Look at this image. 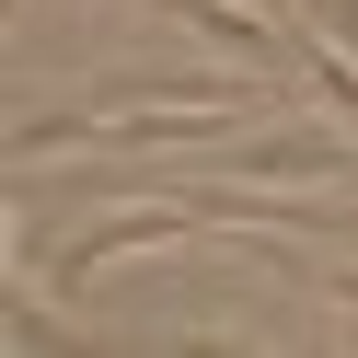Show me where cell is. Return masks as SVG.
<instances>
[{
  "label": "cell",
  "mask_w": 358,
  "mask_h": 358,
  "mask_svg": "<svg viewBox=\"0 0 358 358\" xmlns=\"http://www.w3.org/2000/svg\"><path fill=\"white\" fill-rule=\"evenodd\" d=\"M301 12H312V24H324V35H335V47H347V58H358V0H301Z\"/></svg>",
  "instance_id": "obj_4"
},
{
  "label": "cell",
  "mask_w": 358,
  "mask_h": 358,
  "mask_svg": "<svg viewBox=\"0 0 358 358\" xmlns=\"http://www.w3.org/2000/svg\"><path fill=\"white\" fill-rule=\"evenodd\" d=\"M324 289H335V312H358V266H335V278H324Z\"/></svg>",
  "instance_id": "obj_5"
},
{
  "label": "cell",
  "mask_w": 358,
  "mask_h": 358,
  "mask_svg": "<svg viewBox=\"0 0 358 358\" xmlns=\"http://www.w3.org/2000/svg\"><path fill=\"white\" fill-rule=\"evenodd\" d=\"M231 173H243V185H335V173L358 185V127H347V116H335V127L289 116V127H266V139H243Z\"/></svg>",
  "instance_id": "obj_1"
},
{
  "label": "cell",
  "mask_w": 358,
  "mask_h": 358,
  "mask_svg": "<svg viewBox=\"0 0 358 358\" xmlns=\"http://www.w3.org/2000/svg\"><path fill=\"white\" fill-rule=\"evenodd\" d=\"M47 150H104V104H70V116H24L12 127V162H47Z\"/></svg>",
  "instance_id": "obj_3"
},
{
  "label": "cell",
  "mask_w": 358,
  "mask_h": 358,
  "mask_svg": "<svg viewBox=\"0 0 358 358\" xmlns=\"http://www.w3.org/2000/svg\"><path fill=\"white\" fill-rule=\"evenodd\" d=\"M173 24H196L208 47H231L255 81H278V70H301V24L289 12H255V0H162Z\"/></svg>",
  "instance_id": "obj_2"
}]
</instances>
